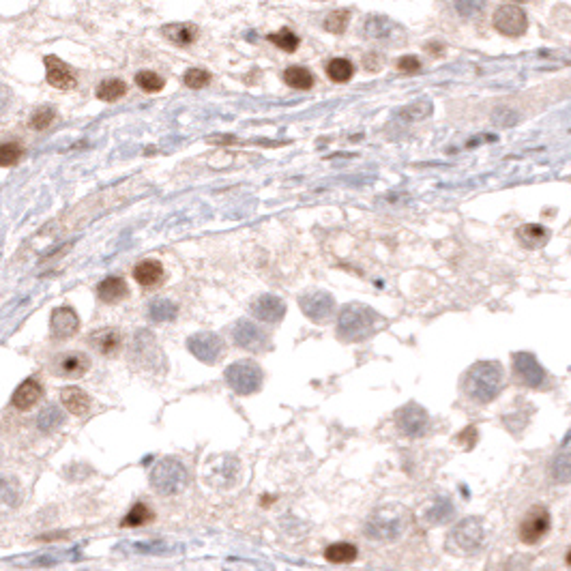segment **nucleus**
<instances>
[{
	"mask_svg": "<svg viewBox=\"0 0 571 571\" xmlns=\"http://www.w3.org/2000/svg\"><path fill=\"white\" fill-rule=\"evenodd\" d=\"M505 385V372L496 361H479L464 376V391L477 404H488L500 393Z\"/></svg>",
	"mask_w": 571,
	"mask_h": 571,
	"instance_id": "obj_1",
	"label": "nucleus"
},
{
	"mask_svg": "<svg viewBox=\"0 0 571 571\" xmlns=\"http://www.w3.org/2000/svg\"><path fill=\"white\" fill-rule=\"evenodd\" d=\"M378 313L363 303H348L337 316V335L344 341H363L374 333Z\"/></svg>",
	"mask_w": 571,
	"mask_h": 571,
	"instance_id": "obj_2",
	"label": "nucleus"
},
{
	"mask_svg": "<svg viewBox=\"0 0 571 571\" xmlns=\"http://www.w3.org/2000/svg\"><path fill=\"white\" fill-rule=\"evenodd\" d=\"M408 516L402 507H380L365 522V533L378 541H395L404 535Z\"/></svg>",
	"mask_w": 571,
	"mask_h": 571,
	"instance_id": "obj_3",
	"label": "nucleus"
},
{
	"mask_svg": "<svg viewBox=\"0 0 571 571\" xmlns=\"http://www.w3.org/2000/svg\"><path fill=\"white\" fill-rule=\"evenodd\" d=\"M151 485L161 496L179 494L187 485V470L177 458H163L151 470Z\"/></svg>",
	"mask_w": 571,
	"mask_h": 571,
	"instance_id": "obj_4",
	"label": "nucleus"
},
{
	"mask_svg": "<svg viewBox=\"0 0 571 571\" xmlns=\"http://www.w3.org/2000/svg\"><path fill=\"white\" fill-rule=\"evenodd\" d=\"M262 380H265L262 367L251 359H241L225 367V383L239 395H251L260 391Z\"/></svg>",
	"mask_w": 571,
	"mask_h": 571,
	"instance_id": "obj_5",
	"label": "nucleus"
},
{
	"mask_svg": "<svg viewBox=\"0 0 571 571\" xmlns=\"http://www.w3.org/2000/svg\"><path fill=\"white\" fill-rule=\"evenodd\" d=\"M550 524H552L550 511L544 505H535V507L528 509V513L522 518L520 528H518V537H520V541H524V544L535 546L548 535Z\"/></svg>",
	"mask_w": 571,
	"mask_h": 571,
	"instance_id": "obj_6",
	"label": "nucleus"
},
{
	"mask_svg": "<svg viewBox=\"0 0 571 571\" xmlns=\"http://www.w3.org/2000/svg\"><path fill=\"white\" fill-rule=\"evenodd\" d=\"M299 305L311 322H329L333 318L335 299L327 290H307L299 297Z\"/></svg>",
	"mask_w": 571,
	"mask_h": 571,
	"instance_id": "obj_7",
	"label": "nucleus"
},
{
	"mask_svg": "<svg viewBox=\"0 0 571 571\" xmlns=\"http://www.w3.org/2000/svg\"><path fill=\"white\" fill-rule=\"evenodd\" d=\"M494 28L505 37H522L528 28V17L518 5H500L494 11Z\"/></svg>",
	"mask_w": 571,
	"mask_h": 571,
	"instance_id": "obj_8",
	"label": "nucleus"
},
{
	"mask_svg": "<svg viewBox=\"0 0 571 571\" xmlns=\"http://www.w3.org/2000/svg\"><path fill=\"white\" fill-rule=\"evenodd\" d=\"M232 339L235 344L243 350H251V353H262L265 348H269V337L267 333L247 318L239 320L232 327Z\"/></svg>",
	"mask_w": 571,
	"mask_h": 571,
	"instance_id": "obj_9",
	"label": "nucleus"
},
{
	"mask_svg": "<svg viewBox=\"0 0 571 571\" xmlns=\"http://www.w3.org/2000/svg\"><path fill=\"white\" fill-rule=\"evenodd\" d=\"M513 372H516L518 380L524 383L531 389H539L546 383V369L541 365L535 355L531 353H516L513 355Z\"/></svg>",
	"mask_w": 571,
	"mask_h": 571,
	"instance_id": "obj_10",
	"label": "nucleus"
},
{
	"mask_svg": "<svg viewBox=\"0 0 571 571\" xmlns=\"http://www.w3.org/2000/svg\"><path fill=\"white\" fill-rule=\"evenodd\" d=\"M187 348L189 353L202 363H217V359L223 353V341L219 335L215 333H193L187 339Z\"/></svg>",
	"mask_w": 571,
	"mask_h": 571,
	"instance_id": "obj_11",
	"label": "nucleus"
},
{
	"mask_svg": "<svg viewBox=\"0 0 571 571\" xmlns=\"http://www.w3.org/2000/svg\"><path fill=\"white\" fill-rule=\"evenodd\" d=\"M395 421H397V427L402 430V434H406L408 438H419L425 434L427 430V413L425 408H421L419 404L410 402L406 404L404 408H399L397 415H395Z\"/></svg>",
	"mask_w": 571,
	"mask_h": 571,
	"instance_id": "obj_12",
	"label": "nucleus"
},
{
	"mask_svg": "<svg viewBox=\"0 0 571 571\" xmlns=\"http://www.w3.org/2000/svg\"><path fill=\"white\" fill-rule=\"evenodd\" d=\"M251 316L260 322L275 325L286 316V303L277 295H260L251 303Z\"/></svg>",
	"mask_w": 571,
	"mask_h": 571,
	"instance_id": "obj_13",
	"label": "nucleus"
},
{
	"mask_svg": "<svg viewBox=\"0 0 571 571\" xmlns=\"http://www.w3.org/2000/svg\"><path fill=\"white\" fill-rule=\"evenodd\" d=\"M89 367H91V359L87 355L71 350L54 361V374L61 378H82L89 372Z\"/></svg>",
	"mask_w": 571,
	"mask_h": 571,
	"instance_id": "obj_14",
	"label": "nucleus"
},
{
	"mask_svg": "<svg viewBox=\"0 0 571 571\" xmlns=\"http://www.w3.org/2000/svg\"><path fill=\"white\" fill-rule=\"evenodd\" d=\"M453 539L462 550L475 552L483 544V524L479 518H466L453 528Z\"/></svg>",
	"mask_w": 571,
	"mask_h": 571,
	"instance_id": "obj_15",
	"label": "nucleus"
},
{
	"mask_svg": "<svg viewBox=\"0 0 571 571\" xmlns=\"http://www.w3.org/2000/svg\"><path fill=\"white\" fill-rule=\"evenodd\" d=\"M50 327H52V335L56 339H69V337H73L80 331V318H77L75 309H71L67 305L56 307L52 311Z\"/></svg>",
	"mask_w": 571,
	"mask_h": 571,
	"instance_id": "obj_16",
	"label": "nucleus"
},
{
	"mask_svg": "<svg viewBox=\"0 0 571 571\" xmlns=\"http://www.w3.org/2000/svg\"><path fill=\"white\" fill-rule=\"evenodd\" d=\"M45 75L52 87L59 91H71L77 84L69 65H65L59 56H45Z\"/></svg>",
	"mask_w": 571,
	"mask_h": 571,
	"instance_id": "obj_17",
	"label": "nucleus"
},
{
	"mask_svg": "<svg viewBox=\"0 0 571 571\" xmlns=\"http://www.w3.org/2000/svg\"><path fill=\"white\" fill-rule=\"evenodd\" d=\"M43 397V387L37 378H26L17 391L13 393L11 397V404L17 408V410H31L35 404H39V399Z\"/></svg>",
	"mask_w": 571,
	"mask_h": 571,
	"instance_id": "obj_18",
	"label": "nucleus"
},
{
	"mask_svg": "<svg viewBox=\"0 0 571 571\" xmlns=\"http://www.w3.org/2000/svg\"><path fill=\"white\" fill-rule=\"evenodd\" d=\"M91 346L99 353V355H105V357H112L117 355L123 346V335L119 329L114 327H105V329H99L91 335Z\"/></svg>",
	"mask_w": 571,
	"mask_h": 571,
	"instance_id": "obj_19",
	"label": "nucleus"
},
{
	"mask_svg": "<svg viewBox=\"0 0 571 571\" xmlns=\"http://www.w3.org/2000/svg\"><path fill=\"white\" fill-rule=\"evenodd\" d=\"M61 402L75 417H82L91 410V395L80 387H65L61 391Z\"/></svg>",
	"mask_w": 571,
	"mask_h": 571,
	"instance_id": "obj_20",
	"label": "nucleus"
},
{
	"mask_svg": "<svg viewBox=\"0 0 571 571\" xmlns=\"http://www.w3.org/2000/svg\"><path fill=\"white\" fill-rule=\"evenodd\" d=\"M516 237L522 243V247H526V249H539V247H544L548 243L550 232L546 230L544 225H539V223H524V225L518 228Z\"/></svg>",
	"mask_w": 571,
	"mask_h": 571,
	"instance_id": "obj_21",
	"label": "nucleus"
},
{
	"mask_svg": "<svg viewBox=\"0 0 571 571\" xmlns=\"http://www.w3.org/2000/svg\"><path fill=\"white\" fill-rule=\"evenodd\" d=\"M133 279L140 283V286H157L161 279H163V265L159 260H153V258H147L135 265L133 269Z\"/></svg>",
	"mask_w": 571,
	"mask_h": 571,
	"instance_id": "obj_22",
	"label": "nucleus"
},
{
	"mask_svg": "<svg viewBox=\"0 0 571 571\" xmlns=\"http://www.w3.org/2000/svg\"><path fill=\"white\" fill-rule=\"evenodd\" d=\"M161 33L170 43H175V45H191L198 39V28L193 24H185V22L168 24L161 28Z\"/></svg>",
	"mask_w": 571,
	"mask_h": 571,
	"instance_id": "obj_23",
	"label": "nucleus"
},
{
	"mask_svg": "<svg viewBox=\"0 0 571 571\" xmlns=\"http://www.w3.org/2000/svg\"><path fill=\"white\" fill-rule=\"evenodd\" d=\"M97 295L101 301L105 303H119L123 301L127 295H129V288H127V281L123 277H105L99 288H97Z\"/></svg>",
	"mask_w": 571,
	"mask_h": 571,
	"instance_id": "obj_24",
	"label": "nucleus"
},
{
	"mask_svg": "<svg viewBox=\"0 0 571 571\" xmlns=\"http://www.w3.org/2000/svg\"><path fill=\"white\" fill-rule=\"evenodd\" d=\"M283 82L295 91H309L313 87V75L307 67L292 65L283 71Z\"/></svg>",
	"mask_w": 571,
	"mask_h": 571,
	"instance_id": "obj_25",
	"label": "nucleus"
},
{
	"mask_svg": "<svg viewBox=\"0 0 571 571\" xmlns=\"http://www.w3.org/2000/svg\"><path fill=\"white\" fill-rule=\"evenodd\" d=\"M127 95V84L119 77H110V80H103L99 87H97V97L101 101H119L121 97Z\"/></svg>",
	"mask_w": 571,
	"mask_h": 571,
	"instance_id": "obj_26",
	"label": "nucleus"
},
{
	"mask_svg": "<svg viewBox=\"0 0 571 571\" xmlns=\"http://www.w3.org/2000/svg\"><path fill=\"white\" fill-rule=\"evenodd\" d=\"M63 421H65V415L61 413L59 406H45L37 417V427L43 434H52L63 425Z\"/></svg>",
	"mask_w": 571,
	"mask_h": 571,
	"instance_id": "obj_27",
	"label": "nucleus"
},
{
	"mask_svg": "<svg viewBox=\"0 0 571 571\" xmlns=\"http://www.w3.org/2000/svg\"><path fill=\"white\" fill-rule=\"evenodd\" d=\"M177 303L170 301V299H155L151 305H149V316L151 320L155 322H168V320H175L177 318Z\"/></svg>",
	"mask_w": 571,
	"mask_h": 571,
	"instance_id": "obj_28",
	"label": "nucleus"
},
{
	"mask_svg": "<svg viewBox=\"0 0 571 571\" xmlns=\"http://www.w3.org/2000/svg\"><path fill=\"white\" fill-rule=\"evenodd\" d=\"M155 520V513H153V509L147 505V503H135L131 509H129V513L127 516L123 518V526H144V524H149V522H153Z\"/></svg>",
	"mask_w": 571,
	"mask_h": 571,
	"instance_id": "obj_29",
	"label": "nucleus"
},
{
	"mask_svg": "<svg viewBox=\"0 0 571 571\" xmlns=\"http://www.w3.org/2000/svg\"><path fill=\"white\" fill-rule=\"evenodd\" d=\"M357 554H359L357 546L346 544V541H339V544H333L325 550V558L329 563H353Z\"/></svg>",
	"mask_w": 571,
	"mask_h": 571,
	"instance_id": "obj_30",
	"label": "nucleus"
},
{
	"mask_svg": "<svg viewBox=\"0 0 571 571\" xmlns=\"http://www.w3.org/2000/svg\"><path fill=\"white\" fill-rule=\"evenodd\" d=\"M327 75H329V80H333L337 84H344V82L353 80L355 67L348 59H333L327 63Z\"/></svg>",
	"mask_w": 571,
	"mask_h": 571,
	"instance_id": "obj_31",
	"label": "nucleus"
},
{
	"mask_svg": "<svg viewBox=\"0 0 571 571\" xmlns=\"http://www.w3.org/2000/svg\"><path fill=\"white\" fill-rule=\"evenodd\" d=\"M348 22H350V11L348 9H337V11H333V13L327 15L325 28H327V33L344 35L346 28H348Z\"/></svg>",
	"mask_w": 571,
	"mask_h": 571,
	"instance_id": "obj_32",
	"label": "nucleus"
},
{
	"mask_svg": "<svg viewBox=\"0 0 571 571\" xmlns=\"http://www.w3.org/2000/svg\"><path fill=\"white\" fill-rule=\"evenodd\" d=\"M273 45H277L279 50H283V52H295L297 47H299V37L290 31V28H281V31H277V33H271L269 37H267Z\"/></svg>",
	"mask_w": 571,
	"mask_h": 571,
	"instance_id": "obj_33",
	"label": "nucleus"
},
{
	"mask_svg": "<svg viewBox=\"0 0 571 571\" xmlns=\"http://www.w3.org/2000/svg\"><path fill=\"white\" fill-rule=\"evenodd\" d=\"M135 84L138 87L144 91V93H159L161 89H163V77L159 75V73H155V71H149V69H144V71H140L138 75H135Z\"/></svg>",
	"mask_w": 571,
	"mask_h": 571,
	"instance_id": "obj_34",
	"label": "nucleus"
},
{
	"mask_svg": "<svg viewBox=\"0 0 571 571\" xmlns=\"http://www.w3.org/2000/svg\"><path fill=\"white\" fill-rule=\"evenodd\" d=\"M54 119H56L54 107L41 105V107H37L33 112V117H31V121H28V125H31V129H35V131H45L54 123Z\"/></svg>",
	"mask_w": 571,
	"mask_h": 571,
	"instance_id": "obj_35",
	"label": "nucleus"
},
{
	"mask_svg": "<svg viewBox=\"0 0 571 571\" xmlns=\"http://www.w3.org/2000/svg\"><path fill=\"white\" fill-rule=\"evenodd\" d=\"M22 159V147L15 142H7L0 144V168H11Z\"/></svg>",
	"mask_w": 571,
	"mask_h": 571,
	"instance_id": "obj_36",
	"label": "nucleus"
},
{
	"mask_svg": "<svg viewBox=\"0 0 571 571\" xmlns=\"http://www.w3.org/2000/svg\"><path fill=\"white\" fill-rule=\"evenodd\" d=\"M185 87L187 89H193V91H200V89H205L211 84V73L205 71V69H189L185 73Z\"/></svg>",
	"mask_w": 571,
	"mask_h": 571,
	"instance_id": "obj_37",
	"label": "nucleus"
},
{
	"mask_svg": "<svg viewBox=\"0 0 571 571\" xmlns=\"http://www.w3.org/2000/svg\"><path fill=\"white\" fill-rule=\"evenodd\" d=\"M389 20L385 17H369L365 24H363V31L369 39H383L387 35V28H389Z\"/></svg>",
	"mask_w": 571,
	"mask_h": 571,
	"instance_id": "obj_38",
	"label": "nucleus"
},
{
	"mask_svg": "<svg viewBox=\"0 0 571 571\" xmlns=\"http://www.w3.org/2000/svg\"><path fill=\"white\" fill-rule=\"evenodd\" d=\"M552 477L561 483L569 481V453H558L552 464Z\"/></svg>",
	"mask_w": 571,
	"mask_h": 571,
	"instance_id": "obj_39",
	"label": "nucleus"
},
{
	"mask_svg": "<svg viewBox=\"0 0 571 571\" xmlns=\"http://www.w3.org/2000/svg\"><path fill=\"white\" fill-rule=\"evenodd\" d=\"M397 69L402 71V73H408V75L419 73V69H421V61L417 59V56H413V54H406V56H402V59L397 61Z\"/></svg>",
	"mask_w": 571,
	"mask_h": 571,
	"instance_id": "obj_40",
	"label": "nucleus"
},
{
	"mask_svg": "<svg viewBox=\"0 0 571 571\" xmlns=\"http://www.w3.org/2000/svg\"><path fill=\"white\" fill-rule=\"evenodd\" d=\"M451 513H453L451 505H449L447 500H443V503L434 505V509L430 511V516H427V518H430L432 522H445V520L451 516Z\"/></svg>",
	"mask_w": 571,
	"mask_h": 571,
	"instance_id": "obj_41",
	"label": "nucleus"
},
{
	"mask_svg": "<svg viewBox=\"0 0 571 571\" xmlns=\"http://www.w3.org/2000/svg\"><path fill=\"white\" fill-rule=\"evenodd\" d=\"M460 443H464V449H473L475 443H477V430L475 427H466V430L458 436Z\"/></svg>",
	"mask_w": 571,
	"mask_h": 571,
	"instance_id": "obj_42",
	"label": "nucleus"
},
{
	"mask_svg": "<svg viewBox=\"0 0 571 571\" xmlns=\"http://www.w3.org/2000/svg\"><path fill=\"white\" fill-rule=\"evenodd\" d=\"M11 496H13V490L9 488V483L5 479H0V505L11 503Z\"/></svg>",
	"mask_w": 571,
	"mask_h": 571,
	"instance_id": "obj_43",
	"label": "nucleus"
},
{
	"mask_svg": "<svg viewBox=\"0 0 571 571\" xmlns=\"http://www.w3.org/2000/svg\"><path fill=\"white\" fill-rule=\"evenodd\" d=\"M9 103H11V93H9V89H7V87H0V117H3V114L7 112Z\"/></svg>",
	"mask_w": 571,
	"mask_h": 571,
	"instance_id": "obj_44",
	"label": "nucleus"
},
{
	"mask_svg": "<svg viewBox=\"0 0 571 571\" xmlns=\"http://www.w3.org/2000/svg\"><path fill=\"white\" fill-rule=\"evenodd\" d=\"M363 65H365V69H369V71H376V69H378V54H376V52L367 54L365 59H363Z\"/></svg>",
	"mask_w": 571,
	"mask_h": 571,
	"instance_id": "obj_45",
	"label": "nucleus"
},
{
	"mask_svg": "<svg viewBox=\"0 0 571 571\" xmlns=\"http://www.w3.org/2000/svg\"><path fill=\"white\" fill-rule=\"evenodd\" d=\"M425 50H427V52H432V54L436 56V52H443V45H440V43H434V41H432V43H427V45H425Z\"/></svg>",
	"mask_w": 571,
	"mask_h": 571,
	"instance_id": "obj_46",
	"label": "nucleus"
},
{
	"mask_svg": "<svg viewBox=\"0 0 571 571\" xmlns=\"http://www.w3.org/2000/svg\"><path fill=\"white\" fill-rule=\"evenodd\" d=\"M520 3H526V0H520Z\"/></svg>",
	"mask_w": 571,
	"mask_h": 571,
	"instance_id": "obj_47",
	"label": "nucleus"
}]
</instances>
